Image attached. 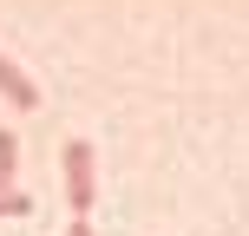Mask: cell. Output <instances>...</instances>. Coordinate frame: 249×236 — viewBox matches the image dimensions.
<instances>
[{
  "label": "cell",
  "instance_id": "1",
  "mask_svg": "<svg viewBox=\"0 0 249 236\" xmlns=\"http://www.w3.org/2000/svg\"><path fill=\"white\" fill-rule=\"evenodd\" d=\"M92 197H99V158H92L86 138H66V203H72V217H86Z\"/></svg>",
  "mask_w": 249,
  "mask_h": 236
},
{
  "label": "cell",
  "instance_id": "2",
  "mask_svg": "<svg viewBox=\"0 0 249 236\" xmlns=\"http://www.w3.org/2000/svg\"><path fill=\"white\" fill-rule=\"evenodd\" d=\"M0 92H7V105H13V112H33V105H39V86H33V79H26L20 66L7 59V53H0Z\"/></svg>",
  "mask_w": 249,
  "mask_h": 236
},
{
  "label": "cell",
  "instance_id": "4",
  "mask_svg": "<svg viewBox=\"0 0 249 236\" xmlns=\"http://www.w3.org/2000/svg\"><path fill=\"white\" fill-rule=\"evenodd\" d=\"M33 210V197H26V190H7V197H0V217H26Z\"/></svg>",
  "mask_w": 249,
  "mask_h": 236
},
{
  "label": "cell",
  "instance_id": "5",
  "mask_svg": "<svg viewBox=\"0 0 249 236\" xmlns=\"http://www.w3.org/2000/svg\"><path fill=\"white\" fill-rule=\"evenodd\" d=\"M66 236H92V223H86V217H72V223H66Z\"/></svg>",
  "mask_w": 249,
  "mask_h": 236
},
{
  "label": "cell",
  "instance_id": "3",
  "mask_svg": "<svg viewBox=\"0 0 249 236\" xmlns=\"http://www.w3.org/2000/svg\"><path fill=\"white\" fill-rule=\"evenodd\" d=\"M13 158H20V145H13V131L0 125V197L13 190Z\"/></svg>",
  "mask_w": 249,
  "mask_h": 236
}]
</instances>
